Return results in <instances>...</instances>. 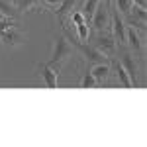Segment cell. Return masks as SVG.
I'll use <instances>...</instances> for the list:
<instances>
[{
    "label": "cell",
    "instance_id": "1",
    "mask_svg": "<svg viewBox=\"0 0 147 147\" xmlns=\"http://www.w3.org/2000/svg\"><path fill=\"white\" fill-rule=\"evenodd\" d=\"M73 53H75V47H73V43L69 41L65 35H59L55 39V45H53V53H51V59L47 61V65L55 71L57 75H59V71L63 69V65L67 63L69 59L73 57Z\"/></svg>",
    "mask_w": 147,
    "mask_h": 147
},
{
    "label": "cell",
    "instance_id": "2",
    "mask_svg": "<svg viewBox=\"0 0 147 147\" xmlns=\"http://www.w3.org/2000/svg\"><path fill=\"white\" fill-rule=\"evenodd\" d=\"M71 41H73V47H75L80 55L86 59L88 67H92V65H98V63H106V55H102L96 47L86 45V43H79V39H77V37H75V39H71Z\"/></svg>",
    "mask_w": 147,
    "mask_h": 147
},
{
    "label": "cell",
    "instance_id": "3",
    "mask_svg": "<svg viewBox=\"0 0 147 147\" xmlns=\"http://www.w3.org/2000/svg\"><path fill=\"white\" fill-rule=\"evenodd\" d=\"M110 6H112V2H106V0H104V4L96 6V10L90 18V24L94 26L96 32H104V28L110 26Z\"/></svg>",
    "mask_w": 147,
    "mask_h": 147
},
{
    "label": "cell",
    "instance_id": "4",
    "mask_svg": "<svg viewBox=\"0 0 147 147\" xmlns=\"http://www.w3.org/2000/svg\"><path fill=\"white\" fill-rule=\"evenodd\" d=\"M94 47L100 51L102 55H106V57H110V59H114L116 51H118V41L114 39V35L98 32V37H96V43H94Z\"/></svg>",
    "mask_w": 147,
    "mask_h": 147
},
{
    "label": "cell",
    "instance_id": "5",
    "mask_svg": "<svg viewBox=\"0 0 147 147\" xmlns=\"http://www.w3.org/2000/svg\"><path fill=\"white\" fill-rule=\"evenodd\" d=\"M110 26H112L114 39H116L120 45H124L125 43V24H124V20H122V16H120V12L112 10V6H110Z\"/></svg>",
    "mask_w": 147,
    "mask_h": 147
},
{
    "label": "cell",
    "instance_id": "6",
    "mask_svg": "<svg viewBox=\"0 0 147 147\" xmlns=\"http://www.w3.org/2000/svg\"><path fill=\"white\" fill-rule=\"evenodd\" d=\"M24 34L16 28V26H12V28H6V30H2L0 32V41H2V45L4 47H18L24 43Z\"/></svg>",
    "mask_w": 147,
    "mask_h": 147
},
{
    "label": "cell",
    "instance_id": "7",
    "mask_svg": "<svg viewBox=\"0 0 147 147\" xmlns=\"http://www.w3.org/2000/svg\"><path fill=\"white\" fill-rule=\"evenodd\" d=\"M37 73L41 75V79H43V82H45L47 88H51V90H53V88H57V73L49 67L47 63L37 65Z\"/></svg>",
    "mask_w": 147,
    "mask_h": 147
},
{
    "label": "cell",
    "instance_id": "8",
    "mask_svg": "<svg viewBox=\"0 0 147 147\" xmlns=\"http://www.w3.org/2000/svg\"><path fill=\"white\" fill-rule=\"evenodd\" d=\"M90 73H92V77H94V80H96L98 84H102V82H106L108 77H110L112 65H110L108 61H106V63H98V65H92Z\"/></svg>",
    "mask_w": 147,
    "mask_h": 147
},
{
    "label": "cell",
    "instance_id": "9",
    "mask_svg": "<svg viewBox=\"0 0 147 147\" xmlns=\"http://www.w3.org/2000/svg\"><path fill=\"white\" fill-rule=\"evenodd\" d=\"M125 41L129 43V47H131V51H136L137 55H143V41H141V37L137 35L136 28H127L125 30Z\"/></svg>",
    "mask_w": 147,
    "mask_h": 147
},
{
    "label": "cell",
    "instance_id": "10",
    "mask_svg": "<svg viewBox=\"0 0 147 147\" xmlns=\"http://www.w3.org/2000/svg\"><path fill=\"white\" fill-rule=\"evenodd\" d=\"M120 63L124 65L125 73L129 75V80H131V84H134V86H137L139 82H137V67H136V61H134V57L129 55V53H124Z\"/></svg>",
    "mask_w": 147,
    "mask_h": 147
},
{
    "label": "cell",
    "instance_id": "11",
    "mask_svg": "<svg viewBox=\"0 0 147 147\" xmlns=\"http://www.w3.org/2000/svg\"><path fill=\"white\" fill-rule=\"evenodd\" d=\"M18 6L12 2V0H0V16L2 18H10V20H16L18 18Z\"/></svg>",
    "mask_w": 147,
    "mask_h": 147
},
{
    "label": "cell",
    "instance_id": "12",
    "mask_svg": "<svg viewBox=\"0 0 147 147\" xmlns=\"http://www.w3.org/2000/svg\"><path fill=\"white\" fill-rule=\"evenodd\" d=\"M112 67H114V71H116V77H118V80H120V84H122L124 88H131L134 84H131V80H129V75L125 73L124 65H122L120 61H114Z\"/></svg>",
    "mask_w": 147,
    "mask_h": 147
},
{
    "label": "cell",
    "instance_id": "13",
    "mask_svg": "<svg viewBox=\"0 0 147 147\" xmlns=\"http://www.w3.org/2000/svg\"><path fill=\"white\" fill-rule=\"evenodd\" d=\"M75 4H77V0H61L59 2V6H57V18H59V22L67 20V14L73 12Z\"/></svg>",
    "mask_w": 147,
    "mask_h": 147
},
{
    "label": "cell",
    "instance_id": "14",
    "mask_svg": "<svg viewBox=\"0 0 147 147\" xmlns=\"http://www.w3.org/2000/svg\"><path fill=\"white\" fill-rule=\"evenodd\" d=\"M100 4V0H86L84 2V6H82V16H84V20L86 22H90V18H92V14H94V10H96V6Z\"/></svg>",
    "mask_w": 147,
    "mask_h": 147
},
{
    "label": "cell",
    "instance_id": "15",
    "mask_svg": "<svg viewBox=\"0 0 147 147\" xmlns=\"http://www.w3.org/2000/svg\"><path fill=\"white\" fill-rule=\"evenodd\" d=\"M98 82L94 80V77H92V73H90V67L84 71V75H82V79H80V82H79V86L80 88H94Z\"/></svg>",
    "mask_w": 147,
    "mask_h": 147
},
{
    "label": "cell",
    "instance_id": "16",
    "mask_svg": "<svg viewBox=\"0 0 147 147\" xmlns=\"http://www.w3.org/2000/svg\"><path fill=\"white\" fill-rule=\"evenodd\" d=\"M18 12H30L34 8H39V0H18Z\"/></svg>",
    "mask_w": 147,
    "mask_h": 147
},
{
    "label": "cell",
    "instance_id": "17",
    "mask_svg": "<svg viewBox=\"0 0 147 147\" xmlns=\"http://www.w3.org/2000/svg\"><path fill=\"white\" fill-rule=\"evenodd\" d=\"M75 30H77V34H79V39L80 41H86L88 39V35H90V30H88V22H80L75 26Z\"/></svg>",
    "mask_w": 147,
    "mask_h": 147
},
{
    "label": "cell",
    "instance_id": "18",
    "mask_svg": "<svg viewBox=\"0 0 147 147\" xmlns=\"http://www.w3.org/2000/svg\"><path fill=\"white\" fill-rule=\"evenodd\" d=\"M131 6H134L131 0H116V10L120 12V14H124V16H129Z\"/></svg>",
    "mask_w": 147,
    "mask_h": 147
},
{
    "label": "cell",
    "instance_id": "19",
    "mask_svg": "<svg viewBox=\"0 0 147 147\" xmlns=\"http://www.w3.org/2000/svg\"><path fill=\"white\" fill-rule=\"evenodd\" d=\"M12 26H18V22L16 20H10V18H2L0 20V32L6 30V28H12Z\"/></svg>",
    "mask_w": 147,
    "mask_h": 147
},
{
    "label": "cell",
    "instance_id": "20",
    "mask_svg": "<svg viewBox=\"0 0 147 147\" xmlns=\"http://www.w3.org/2000/svg\"><path fill=\"white\" fill-rule=\"evenodd\" d=\"M136 6H139V8H145V4H147V0H131Z\"/></svg>",
    "mask_w": 147,
    "mask_h": 147
},
{
    "label": "cell",
    "instance_id": "21",
    "mask_svg": "<svg viewBox=\"0 0 147 147\" xmlns=\"http://www.w3.org/2000/svg\"><path fill=\"white\" fill-rule=\"evenodd\" d=\"M59 2H61V0H45V4H47V6H55V8L59 6Z\"/></svg>",
    "mask_w": 147,
    "mask_h": 147
},
{
    "label": "cell",
    "instance_id": "22",
    "mask_svg": "<svg viewBox=\"0 0 147 147\" xmlns=\"http://www.w3.org/2000/svg\"><path fill=\"white\" fill-rule=\"evenodd\" d=\"M106 2H112V0H106Z\"/></svg>",
    "mask_w": 147,
    "mask_h": 147
}]
</instances>
